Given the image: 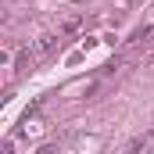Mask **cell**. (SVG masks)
<instances>
[{
    "instance_id": "cell-2",
    "label": "cell",
    "mask_w": 154,
    "mask_h": 154,
    "mask_svg": "<svg viewBox=\"0 0 154 154\" xmlns=\"http://www.w3.org/2000/svg\"><path fill=\"white\" fill-rule=\"evenodd\" d=\"M129 43H133V47H147V43H154V25H143V29H136Z\"/></svg>"
},
{
    "instance_id": "cell-4",
    "label": "cell",
    "mask_w": 154,
    "mask_h": 154,
    "mask_svg": "<svg viewBox=\"0 0 154 154\" xmlns=\"http://www.w3.org/2000/svg\"><path fill=\"white\" fill-rule=\"evenodd\" d=\"M0 154H14V140H7V143H4V151Z\"/></svg>"
},
{
    "instance_id": "cell-5",
    "label": "cell",
    "mask_w": 154,
    "mask_h": 154,
    "mask_svg": "<svg viewBox=\"0 0 154 154\" xmlns=\"http://www.w3.org/2000/svg\"><path fill=\"white\" fill-rule=\"evenodd\" d=\"M147 65H151V68H154V54H151V57H147Z\"/></svg>"
},
{
    "instance_id": "cell-6",
    "label": "cell",
    "mask_w": 154,
    "mask_h": 154,
    "mask_svg": "<svg viewBox=\"0 0 154 154\" xmlns=\"http://www.w3.org/2000/svg\"><path fill=\"white\" fill-rule=\"evenodd\" d=\"M133 4H140V0H133Z\"/></svg>"
},
{
    "instance_id": "cell-1",
    "label": "cell",
    "mask_w": 154,
    "mask_h": 154,
    "mask_svg": "<svg viewBox=\"0 0 154 154\" xmlns=\"http://www.w3.org/2000/svg\"><path fill=\"white\" fill-rule=\"evenodd\" d=\"M57 36H61V32H47V36H39V39H36V47H32V54H36V57L50 54V50L57 47Z\"/></svg>"
},
{
    "instance_id": "cell-3",
    "label": "cell",
    "mask_w": 154,
    "mask_h": 154,
    "mask_svg": "<svg viewBox=\"0 0 154 154\" xmlns=\"http://www.w3.org/2000/svg\"><path fill=\"white\" fill-rule=\"evenodd\" d=\"M79 25H82V18H65V22H61V29H57V32H75Z\"/></svg>"
}]
</instances>
